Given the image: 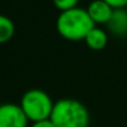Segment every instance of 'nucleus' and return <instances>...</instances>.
Returning a JSON list of instances; mask_svg holds the SVG:
<instances>
[{
	"mask_svg": "<svg viewBox=\"0 0 127 127\" xmlns=\"http://www.w3.org/2000/svg\"><path fill=\"white\" fill-rule=\"evenodd\" d=\"M88 14L90 15L92 21L94 22V25L100 26V25H107L108 21L111 19L113 12V7L111 4H108L105 0H93L90 1L88 6Z\"/></svg>",
	"mask_w": 127,
	"mask_h": 127,
	"instance_id": "5",
	"label": "nucleus"
},
{
	"mask_svg": "<svg viewBox=\"0 0 127 127\" xmlns=\"http://www.w3.org/2000/svg\"><path fill=\"white\" fill-rule=\"evenodd\" d=\"M52 3L59 11H66V10L78 7L79 0H52Z\"/></svg>",
	"mask_w": 127,
	"mask_h": 127,
	"instance_id": "9",
	"label": "nucleus"
},
{
	"mask_svg": "<svg viewBox=\"0 0 127 127\" xmlns=\"http://www.w3.org/2000/svg\"><path fill=\"white\" fill-rule=\"evenodd\" d=\"M19 104L32 123V122L49 119L55 102L52 101L51 96L47 92L34 88L23 93Z\"/></svg>",
	"mask_w": 127,
	"mask_h": 127,
	"instance_id": "3",
	"label": "nucleus"
},
{
	"mask_svg": "<svg viewBox=\"0 0 127 127\" xmlns=\"http://www.w3.org/2000/svg\"><path fill=\"white\" fill-rule=\"evenodd\" d=\"M15 25L11 18L0 14V44H6L14 37Z\"/></svg>",
	"mask_w": 127,
	"mask_h": 127,
	"instance_id": "8",
	"label": "nucleus"
},
{
	"mask_svg": "<svg viewBox=\"0 0 127 127\" xmlns=\"http://www.w3.org/2000/svg\"><path fill=\"white\" fill-rule=\"evenodd\" d=\"M29 127H56L51 119H44V120H37V122H32Z\"/></svg>",
	"mask_w": 127,
	"mask_h": 127,
	"instance_id": "10",
	"label": "nucleus"
},
{
	"mask_svg": "<svg viewBox=\"0 0 127 127\" xmlns=\"http://www.w3.org/2000/svg\"><path fill=\"white\" fill-rule=\"evenodd\" d=\"M94 26L96 25L88 14V10L81 7L60 11L56 18V30L64 40L68 41L85 40L88 33Z\"/></svg>",
	"mask_w": 127,
	"mask_h": 127,
	"instance_id": "1",
	"label": "nucleus"
},
{
	"mask_svg": "<svg viewBox=\"0 0 127 127\" xmlns=\"http://www.w3.org/2000/svg\"><path fill=\"white\" fill-rule=\"evenodd\" d=\"M83 41H85L86 47L90 48L92 51H101L108 44V32L96 25L88 33Z\"/></svg>",
	"mask_w": 127,
	"mask_h": 127,
	"instance_id": "7",
	"label": "nucleus"
},
{
	"mask_svg": "<svg viewBox=\"0 0 127 127\" xmlns=\"http://www.w3.org/2000/svg\"><path fill=\"white\" fill-rule=\"evenodd\" d=\"M51 120L56 127H89L90 113L88 108L75 98H60L55 101Z\"/></svg>",
	"mask_w": 127,
	"mask_h": 127,
	"instance_id": "2",
	"label": "nucleus"
},
{
	"mask_svg": "<svg viewBox=\"0 0 127 127\" xmlns=\"http://www.w3.org/2000/svg\"><path fill=\"white\" fill-rule=\"evenodd\" d=\"M107 32L118 38L127 37V7L126 8H115L112 17L105 25Z\"/></svg>",
	"mask_w": 127,
	"mask_h": 127,
	"instance_id": "6",
	"label": "nucleus"
},
{
	"mask_svg": "<svg viewBox=\"0 0 127 127\" xmlns=\"http://www.w3.org/2000/svg\"><path fill=\"white\" fill-rule=\"evenodd\" d=\"M108 4L113 7V8H126L127 7V0H105Z\"/></svg>",
	"mask_w": 127,
	"mask_h": 127,
	"instance_id": "11",
	"label": "nucleus"
},
{
	"mask_svg": "<svg viewBox=\"0 0 127 127\" xmlns=\"http://www.w3.org/2000/svg\"><path fill=\"white\" fill-rule=\"evenodd\" d=\"M30 120L23 112L21 104H0V127H29Z\"/></svg>",
	"mask_w": 127,
	"mask_h": 127,
	"instance_id": "4",
	"label": "nucleus"
}]
</instances>
